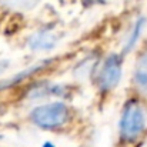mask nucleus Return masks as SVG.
<instances>
[{
    "mask_svg": "<svg viewBox=\"0 0 147 147\" xmlns=\"http://www.w3.org/2000/svg\"><path fill=\"white\" fill-rule=\"evenodd\" d=\"M146 124V114L144 109L139 101H129L124 106L121 119H120V134L124 140H134L137 139Z\"/></svg>",
    "mask_w": 147,
    "mask_h": 147,
    "instance_id": "nucleus-1",
    "label": "nucleus"
},
{
    "mask_svg": "<svg viewBox=\"0 0 147 147\" xmlns=\"http://www.w3.org/2000/svg\"><path fill=\"white\" fill-rule=\"evenodd\" d=\"M69 119V109L63 103H49L33 110L32 120L45 129H53L64 124Z\"/></svg>",
    "mask_w": 147,
    "mask_h": 147,
    "instance_id": "nucleus-2",
    "label": "nucleus"
},
{
    "mask_svg": "<svg viewBox=\"0 0 147 147\" xmlns=\"http://www.w3.org/2000/svg\"><path fill=\"white\" fill-rule=\"evenodd\" d=\"M121 79V60L119 56L111 54L106 59L98 74V87L101 90L114 89Z\"/></svg>",
    "mask_w": 147,
    "mask_h": 147,
    "instance_id": "nucleus-3",
    "label": "nucleus"
},
{
    "mask_svg": "<svg viewBox=\"0 0 147 147\" xmlns=\"http://www.w3.org/2000/svg\"><path fill=\"white\" fill-rule=\"evenodd\" d=\"M57 45V37L49 30H40L29 39L32 50H50Z\"/></svg>",
    "mask_w": 147,
    "mask_h": 147,
    "instance_id": "nucleus-4",
    "label": "nucleus"
},
{
    "mask_svg": "<svg viewBox=\"0 0 147 147\" xmlns=\"http://www.w3.org/2000/svg\"><path fill=\"white\" fill-rule=\"evenodd\" d=\"M146 23H147V20H146V17H143V16L139 17L134 22V24H133V27H131V30H130L127 39H126V43H124V53L130 51L136 46V43L139 42V39H140L144 27H146Z\"/></svg>",
    "mask_w": 147,
    "mask_h": 147,
    "instance_id": "nucleus-5",
    "label": "nucleus"
},
{
    "mask_svg": "<svg viewBox=\"0 0 147 147\" xmlns=\"http://www.w3.org/2000/svg\"><path fill=\"white\" fill-rule=\"evenodd\" d=\"M134 83L139 89L147 90V50L142 54L134 70Z\"/></svg>",
    "mask_w": 147,
    "mask_h": 147,
    "instance_id": "nucleus-6",
    "label": "nucleus"
},
{
    "mask_svg": "<svg viewBox=\"0 0 147 147\" xmlns=\"http://www.w3.org/2000/svg\"><path fill=\"white\" fill-rule=\"evenodd\" d=\"M0 3L11 10L27 11V10H32L33 7H36L39 0H0Z\"/></svg>",
    "mask_w": 147,
    "mask_h": 147,
    "instance_id": "nucleus-7",
    "label": "nucleus"
},
{
    "mask_svg": "<svg viewBox=\"0 0 147 147\" xmlns=\"http://www.w3.org/2000/svg\"><path fill=\"white\" fill-rule=\"evenodd\" d=\"M90 3H100V1H104V0H89Z\"/></svg>",
    "mask_w": 147,
    "mask_h": 147,
    "instance_id": "nucleus-8",
    "label": "nucleus"
},
{
    "mask_svg": "<svg viewBox=\"0 0 147 147\" xmlns=\"http://www.w3.org/2000/svg\"><path fill=\"white\" fill-rule=\"evenodd\" d=\"M43 147H54V146H53L51 143H45V146H43Z\"/></svg>",
    "mask_w": 147,
    "mask_h": 147,
    "instance_id": "nucleus-9",
    "label": "nucleus"
},
{
    "mask_svg": "<svg viewBox=\"0 0 147 147\" xmlns=\"http://www.w3.org/2000/svg\"><path fill=\"white\" fill-rule=\"evenodd\" d=\"M142 147H147V142H146V143H144V144H143V146H142Z\"/></svg>",
    "mask_w": 147,
    "mask_h": 147,
    "instance_id": "nucleus-10",
    "label": "nucleus"
}]
</instances>
